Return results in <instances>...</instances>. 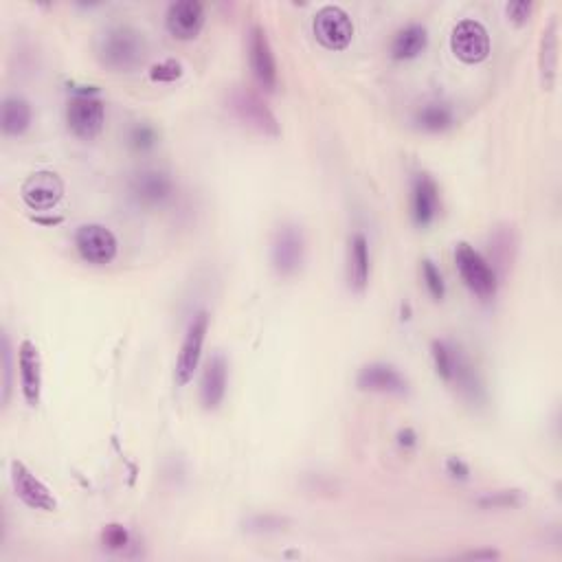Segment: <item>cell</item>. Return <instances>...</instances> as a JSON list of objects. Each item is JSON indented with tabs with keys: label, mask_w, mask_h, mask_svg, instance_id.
<instances>
[{
	"label": "cell",
	"mask_w": 562,
	"mask_h": 562,
	"mask_svg": "<svg viewBox=\"0 0 562 562\" xmlns=\"http://www.w3.org/2000/svg\"><path fill=\"white\" fill-rule=\"evenodd\" d=\"M148 42L130 25H112L97 40V60L110 71L128 73L145 60Z\"/></svg>",
	"instance_id": "1"
},
{
	"label": "cell",
	"mask_w": 562,
	"mask_h": 562,
	"mask_svg": "<svg viewBox=\"0 0 562 562\" xmlns=\"http://www.w3.org/2000/svg\"><path fill=\"white\" fill-rule=\"evenodd\" d=\"M455 264L459 277L472 295L479 299H492L499 290V275L492 268V262L486 260L475 246L468 242H459L455 246Z\"/></svg>",
	"instance_id": "2"
},
{
	"label": "cell",
	"mask_w": 562,
	"mask_h": 562,
	"mask_svg": "<svg viewBox=\"0 0 562 562\" xmlns=\"http://www.w3.org/2000/svg\"><path fill=\"white\" fill-rule=\"evenodd\" d=\"M227 106L246 128L264 134V137H279V121L266 101L251 88L235 86L227 95Z\"/></svg>",
	"instance_id": "3"
},
{
	"label": "cell",
	"mask_w": 562,
	"mask_h": 562,
	"mask_svg": "<svg viewBox=\"0 0 562 562\" xmlns=\"http://www.w3.org/2000/svg\"><path fill=\"white\" fill-rule=\"evenodd\" d=\"M66 123L77 139L93 141L97 139L106 123V106L95 88L77 91L66 106Z\"/></svg>",
	"instance_id": "4"
},
{
	"label": "cell",
	"mask_w": 562,
	"mask_h": 562,
	"mask_svg": "<svg viewBox=\"0 0 562 562\" xmlns=\"http://www.w3.org/2000/svg\"><path fill=\"white\" fill-rule=\"evenodd\" d=\"M306 262V235L295 222L277 227L271 242V264L279 277L297 275Z\"/></svg>",
	"instance_id": "5"
},
{
	"label": "cell",
	"mask_w": 562,
	"mask_h": 562,
	"mask_svg": "<svg viewBox=\"0 0 562 562\" xmlns=\"http://www.w3.org/2000/svg\"><path fill=\"white\" fill-rule=\"evenodd\" d=\"M312 31L325 49L343 51L354 38V22L350 14L339 5L321 7L312 20Z\"/></svg>",
	"instance_id": "6"
},
{
	"label": "cell",
	"mask_w": 562,
	"mask_h": 562,
	"mask_svg": "<svg viewBox=\"0 0 562 562\" xmlns=\"http://www.w3.org/2000/svg\"><path fill=\"white\" fill-rule=\"evenodd\" d=\"M207 332H209V312L200 310L196 317L191 319L181 345V352H178L176 358V369H174L176 387H185L189 385L191 378H194L202 358V347H205Z\"/></svg>",
	"instance_id": "7"
},
{
	"label": "cell",
	"mask_w": 562,
	"mask_h": 562,
	"mask_svg": "<svg viewBox=\"0 0 562 562\" xmlns=\"http://www.w3.org/2000/svg\"><path fill=\"white\" fill-rule=\"evenodd\" d=\"M246 55H249V66L264 91H275L277 88V60L262 25H251L246 33Z\"/></svg>",
	"instance_id": "8"
},
{
	"label": "cell",
	"mask_w": 562,
	"mask_h": 562,
	"mask_svg": "<svg viewBox=\"0 0 562 562\" xmlns=\"http://www.w3.org/2000/svg\"><path fill=\"white\" fill-rule=\"evenodd\" d=\"M75 249L88 264L106 266L119 253L117 235L104 224H82L75 231Z\"/></svg>",
	"instance_id": "9"
},
{
	"label": "cell",
	"mask_w": 562,
	"mask_h": 562,
	"mask_svg": "<svg viewBox=\"0 0 562 562\" xmlns=\"http://www.w3.org/2000/svg\"><path fill=\"white\" fill-rule=\"evenodd\" d=\"M451 49L466 64H479L490 55V33L479 20L457 22L451 33Z\"/></svg>",
	"instance_id": "10"
},
{
	"label": "cell",
	"mask_w": 562,
	"mask_h": 562,
	"mask_svg": "<svg viewBox=\"0 0 562 562\" xmlns=\"http://www.w3.org/2000/svg\"><path fill=\"white\" fill-rule=\"evenodd\" d=\"M20 196L33 211H51L64 198V181L51 170L33 172L20 187Z\"/></svg>",
	"instance_id": "11"
},
{
	"label": "cell",
	"mask_w": 562,
	"mask_h": 562,
	"mask_svg": "<svg viewBox=\"0 0 562 562\" xmlns=\"http://www.w3.org/2000/svg\"><path fill=\"white\" fill-rule=\"evenodd\" d=\"M130 196L141 207H163L174 196L172 176L163 170H143L130 178Z\"/></svg>",
	"instance_id": "12"
},
{
	"label": "cell",
	"mask_w": 562,
	"mask_h": 562,
	"mask_svg": "<svg viewBox=\"0 0 562 562\" xmlns=\"http://www.w3.org/2000/svg\"><path fill=\"white\" fill-rule=\"evenodd\" d=\"M11 486H14L16 497L31 510L53 512L58 508L53 492L18 459L11 462Z\"/></svg>",
	"instance_id": "13"
},
{
	"label": "cell",
	"mask_w": 562,
	"mask_h": 562,
	"mask_svg": "<svg viewBox=\"0 0 562 562\" xmlns=\"http://www.w3.org/2000/svg\"><path fill=\"white\" fill-rule=\"evenodd\" d=\"M442 198L440 187L433 181L431 174L420 172L415 174L411 183V220L415 227L426 229L431 227L435 218L440 216Z\"/></svg>",
	"instance_id": "14"
},
{
	"label": "cell",
	"mask_w": 562,
	"mask_h": 562,
	"mask_svg": "<svg viewBox=\"0 0 562 562\" xmlns=\"http://www.w3.org/2000/svg\"><path fill=\"white\" fill-rule=\"evenodd\" d=\"M356 387L372 393H391V396H407L409 380L400 374L398 367L389 363H369L358 369Z\"/></svg>",
	"instance_id": "15"
},
{
	"label": "cell",
	"mask_w": 562,
	"mask_h": 562,
	"mask_svg": "<svg viewBox=\"0 0 562 562\" xmlns=\"http://www.w3.org/2000/svg\"><path fill=\"white\" fill-rule=\"evenodd\" d=\"M205 25V7L198 0H176L167 7L165 27L178 40H194Z\"/></svg>",
	"instance_id": "16"
},
{
	"label": "cell",
	"mask_w": 562,
	"mask_h": 562,
	"mask_svg": "<svg viewBox=\"0 0 562 562\" xmlns=\"http://www.w3.org/2000/svg\"><path fill=\"white\" fill-rule=\"evenodd\" d=\"M20 389L29 407H38L42 396V358L36 343L25 339L18 347Z\"/></svg>",
	"instance_id": "17"
},
{
	"label": "cell",
	"mask_w": 562,
	"mask_h": 562,
	"mask_svg": "<svg viewBox=\"0 0 562 562\" xmlns=\"http://www.w3.org/2000/svg\"><path fill=\"white\" fill-rule=\"evenodd\" d=\"M229 385V363L220 352L209 358L205 372L200 378V404L205 411H216L224 396H227Z\"/></svg>",
	"instance_id": "18"
},
{
	"label": "cell",
	"mask_w": 562,
	"mask_h": 562,
	"mask_svg": "<svg viewBox=\"0 0 562 562\" xmlns=\"http://www.w3.org/2000/svg\"><path fill=\"white\" fill-rule=\"evenodd\" d=\"M372 275V255H369V240L363 233H354L347 244V286L354 292H363Z\"/></svg>",
	"instance_id": "19"
},
{
	"label": "cell",
	"mask_w": 562,
	"mask_h": 562,
	"mask_svg": "<svg viewBox=\"0 0 562 562\" xmlns=\"http://www.w3.org/2000/svg\"><path fill=\"white\" fill-rule=\"evenodd\" d=\"M538 69L545 91H554L558 80V20L552 18L545 25L538 42Z\"/></svg>",
	"instance_id": "20"
},
{
	"label": "cell",
	"mask_w": 562,
	"mask_h": 562,
	"mask_svg": "<svg viewBox=\"0 0 562 562\" xmlns=\"http://www.w3.org/2000/svg\"><path fill=\"white\" fill-rule=\"evenodd\" d=\"M448 385H455L459 393H462V396L472 404L486 402V387H483L479 372L475 369V365L470 363V358L464 354V350H459L455 358L453 374L451 380H448Z\"/></svg>",
	"instance_id": "21"
},
{
	"label": "cell",
	"mask_w": 562,
	"mask_h": 562,
	"mask_svg": "<svg viewBox=\"0 0 562 562\" xmlns=\"http://www.w3.org/2000/svg\"><path fill=\"white\" fill-rule=\"evenodd\" d=\"M31 104L20 95H7L0 104V130L7 137H22L31 128Z\"/></svg>",
	"instance_id": "22"
},
{
	"label": "cell",
	"mask_w": 562,
	"mask_h": 562,
	"mask_svg": "<svg viewBox=\"0 0 562 562\" xmlns=\"http://www.w3.org/2000/svg\"><path fill=\"white\" fill-rule=\"evenodd\" d=\"M429 44V31H426L424 25L420 22H409L396 31L391 44H389V53L393 60H413L426 49Z\"/></svg>",
	"instance_id": "23"
},
{
	"label": "cell",
	"mask_w": 562,
	"mask_h": 562,
	"mask_svg": "<svg viewBox=\"0 0 562 562\" xmlns=\"http://www.w3.org/2000/svg\"><path fill=\"white\" fill-rule=\"evenodd\" d=\"M415 126L424 132H446L453 128L455 123V112L453 108L440 99L424 101V104L415 110Z\"/></svg>",
	"instance_id": "24"
},
{
	"label": "cell",
	"mask_w": 562,
	"mask_h": 562,
	"mask_svg": "<svg viewBox=\"0 0 562 562\" xmlns=\"http://www.w3.org/2000/svg\"><path fill=\"white\" fill-rule=\"evenodd\" d=\"M525 503V494L521 490H494L483 492L475 499V505L481 510H514Z\"/></svg>",
	"instance_id": "25"
},
{
	"label": "cell",
	"mask_w": 562,
	"mask_h": 562,
	"mask_svg": "<svg viewBox=\"0 0 562 562\" xmlns=\"http://www.w3.org/2000/svg\"><path fill=\"white\" fill-rule=\"evenodd\" d=\"M159 143V132L148 121H139L128 130V145L134 152H150Z\"/></svg>",
	"instance_id": "26"
},
{
	"label": "cell",
	"mask_w": 562,
	"mask_h": 562,
	"mask_svg": "<svg viewBox=\"0 0 562 562\" xmlns=\"http://www.w3.org/2000/svg\"><path fill=\"white\" fill-rule=\"evenodd\" d=\"M130 543H132V536L126 525L110 523L104 527V530H101V545H104V549H108V552H112V554L126 552Z\"/></svg>",
	"instance_id": "27"
},
{
	"label": "cell",
	"mask_w": 562,
	"mask_h": 562,
	"mask_svg": "<svg viewBox=\"0 0 562 562\" xmlns=\"http://www.w3.org/2000/svg\"><path fill=\"white\" fill-rule=\"evenodd\" d=\"M288 519L277 514H255L251 519L244 521V530L253 532V534H275L286 530Z\"/></svg>",
	"instance_id": "28"
},
{
	"label": "cell",
	"mask_w": 562,
	"mask_h": 562,
	"mask_svg": "<svg viewBox=\"0 0 562 562\" xmlns=\"http://www.w3.org/2000/svg\"><path fill=\"white\" fill-rule=\"evenodd\" d=\"M422 279H424V286L426 290H429V295L435 299V301H442L446 297V281H444V275L440 268H437V264L433 260H422Z\"/></svg>",
	"instance_id": "29"
},
{
	"label": "cell",
	"mask_w": 562,
	"mask_h": 562,
	"mask_svg": "<svg viewBox=\"0 0 562 562\" xmlns=\"http://www.w3.org/2000/svg\"><path fill=\"white\" fill-rule=\"evenodd\" d=\"M183 77V64L178 60H163L159 64H154L150 69V80L161 82V84H172Z\"/></svg>",
	"instance_id": "30"
},
{
	"label": "cell",
	"mask_w": 562,
	"mask_h": 562,
	"mask_svg": "<svg viewBox=\"0 0 562 562\" xmlns=\"http://www.w3.org/2000/svg\"><path fill=\"white\" fill-rule=\"evenodd\" d=\"M512 249H514L512 229L510 231H497V233H494V238H492V255H494V260H497V264H494V271H497V266H508Z\"/></svg>",
	"instance_id": "31"
},
{
	"label": "cell",
	"mask_w": 562,
	"mask_h": 562,
	"mask_svg": "<svg viewBox=\"0 0 562 562\" xmlns=\"http://www.w3.org/2000/svg\"><path fill=\"white\" fill-rule=\"evenodd\" d=\"M11 341H9V334H3V404L9 402L11 398V374H14V369H11Z\"/></svg>",
	"instance_id": "32"
},
{
	"label": "cell",
	"mask_w": 562,
	"mask_h": 562,
	"mask_svg": "<svg viewBox=\"0 0 562 562\" xmlns=\"http://www.w3.org/2000/svg\"><path fill=\"white\" fill-rule=\"evenodd\" d=\"M532 9H534V5L530 3V0H514V3L505 5V11H508L510 20H514L516 25H525V22L532 16Z\"/></svg>",
	"instance_id": "33"
},
{
	"label": "cell",
	"mask_w": 562,
	"mask_h": 562,
	"mask_svg": "<svg viewBox=\"0 0 562 562\" xmlns=\"http://www.w3.org/2000/svg\"><path fill=\"white\" fill-rule=\"evenodd\" d=\"M446 472L457 481H468L470 479V466L464 462L462 457H448L446 459Z\"/></svg>",
	"instance_id": "34"
},
{
	"label": "cell",
	"mask_w": 562,
	"mask_h": 562,
	"mask_svg": "<svg viewBox=\"0 0 562 562\" xmlns=\"http://www.w3.org/2000/svg\"><path fill=\"white\" fill-rule=\"evenodd\" d=\"M398 446L404 448V451H411V448L418 446V433L411 426H404V429L398 431Z\"/></svg>",
	"instance_id": "35"
},
{
	"label": "cell",
	"mask_w": 562,
	"mask_h": 562,
	"mask_svg": "<svg viewBox=\"0 0 562 562\" xmlns=\"http://www.w3.org/2000/svg\"><path fill=\"white\" fill-rule=\"evenodd\" d=\"M459 558H466V560H499L501 552H497V549H475V552H466Z\"/></svg>",
	"instance_id": "36"
}]
</instances>
